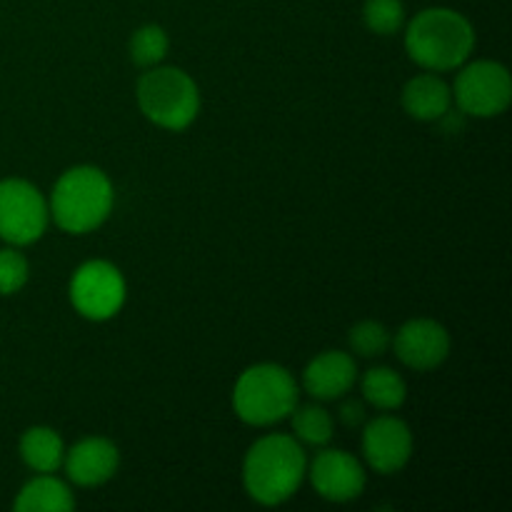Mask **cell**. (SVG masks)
Masks as SVG:
<instances>
[{
	"mask_svg": "<svg viewBox=\"0 0 512 512\" xmlns=\"http://www.w3.org/2000/svg\"><path fill=\"white\" fill-rule=\"evenodd\" d=\"M308 478V455L303 443L285 433L255 440L243 458V488L250 500L265 508L288 503Z\"/></svg>",
	"mask_w": 512,
	"mask_h": 512,
	"instance_id": "1",
	"label": "cell"
},
{
	"mask_svg": "<svg viewBox=\"0 0 512 512\" xmlns=\"http://www.w3.org/2000/svg\"><path fill=\"white\" fill-rule=\"evenodd\" d=\"M403 28L405 53L415 65L430 73L458 70L468 63L478 43L473 23L460 10L443 5L420 10Z\"/></svg>",
	"mask_w": 512,
	"mask_h": 512,
	"instance_id": "2",
	"label": "cell"
},
{
	"mask_svg": "<svg viewBox=\"0 0 512 512\" xmlns=\"http://www.w3.org/2000/svg\"><path fill=\"white\" fill-rule=\"evenodd\" d=\"M115 205L113 180L98 165H73L53 185L48 198L50 220L70 235L98 230Z\"/></svg>",
	"mask_w": 512,
	"mask_h": 512,
	"instance_id": "3",
	"label": "cell"
},
{
	"mask_svg": "<svg viewBox=\"0 0 512 512\" xmlns=\"http://www.w3.org/2000/svg\"><path fill=\"white\" fill-rule=\"evenodd\" d=\"M300 403L293 373L278 363H255L233 385V410L245 425L270 428L288 418Z\"/></svg>",
	"mask_w": 512,
	"mask_h": 512,
	"instance_id": "4",
	"label": "cell"
},
{
	"mask_svg": "<svg viewBox=\"0 0 512 512\" xmlns=\"http://www.w3.org/2000/svg\"><path fill=\"white\" fill-rule=\"evenodd\" d=\"M138 108L158 128L180 133L190 128L200 113V88L193 75L175 65L145 68L135 88Z\"/></svg>",
	"mask_w": 512,
	"mask_h": 512,
	"instance_id": "5",
	"label": "cell"
},
{
	"mask_svg": "<svg viewBox=\"0 0 512 512\" xmlns=\"http://www.w3.org/2000/svg\"><path fill=\"white\" fill-rule=\"evenodd\" d=\"M453 100L468 118H498L512 103V75L498 60H473L460 65Z\"/></svg>",
	"mask_w": 512,
	"mask_h": 512,
	"instance_id": "6",
	"label": "cell"
},
{
	"mask_svg": "<svg viewBox=\"0 0 512 512\" xmlns=\"http://www.w3.org/2000/svg\"><path fill=\"white\" fill-rule=\"evenodd\" d=\"M50 225L48 198L23 178L0 180V238L15 248L38 243Z\"/></svg>",
	"mask_w": 512,
	"mask_h": 512,
	"instance_id": "7",
	"label": "cell"
},
{
	"mask_svg": "<svg viewBox=\"0 0 512 512\" xmlns=\"http://www.w3.org/2000/svg\"><path fill=\"white\" fill-rule=\"evenodd\" d=\"M68 293L75 313L93 323H105L123 310L128 285L118 265L108 260H88L73 273Z\"/></svg>",
	"mask_w": 512,
	"mask_h": 512,
	"instance_id": "8",
	"label": "cell"
},
{
	"mask_svg": "<svg viewBox=\"0 0 512 512\" xmlns=\"http://www.w3.org/2000/svg\"><path fill=\"white\" fill-rule=\"evenodd\" d=\"M308 478L315 493L328 503H353L365 493L368 473L348 450L323 448L308 460Z\"/></svg>",
	"mask_w": 512,
	"mask_h": 512,
	"instance_id": "9",
	"label": "cell"
},
{
	"mask_svg": "<svg viewBox=\"0 0 512 512\" xmlns=\"http://www.w3.org/2000/svg\"><path fill=\"white\" fill-rule=\"evenodd\" d=\"M413 430L398 415H378L363 430V458L378 475H398L413 458Z\"/></svg>",
	"mask_w": 512,
	"mask_h": 512,
	"instance_id": "10",
	"label": "cell"
},
{
	"mask_svg": "<svg viewBox=\"0 0 512 512\" xmlns=\"http://www.w3.org/2000/svg\"><path fill=\"white\" fill-rule=\"evenodd\" d=\"M390 348L395 350L400 363L410 370H435L450 358L453 340L448 328L433 318H413L398 328Z\"/></svg>",
	"mask_w": 512,
	"mask_h": 512,
	"instance_id": "11",
	"label": "cell"
},
{
	"mask_svg": "<svg viewBox=\"0 0 512 512\" xmlns=\"http://www.w3.org/2000/svg\"><path fill=\"white\" fill-rule=\"evenodd\" d=\"M65 475L78 488H100L115 478L120 468V450L113 440L90 435L65 448Z\"/></svg>",
	"mask_w": 512,
	"mask_h": 512,
	"instance_id": "12",
	"label": "cell"
},
{
	"mask_svg": "<svg viewBox=\"0 0 512 512\" xmlns=\"http://www.w3.org/2000/svg\"><path fill=\"white\" fill-rule=\"evenodd\" d=\"M358 383V363L345 350H323L303 370V388L313 400H340Z\"/></svg>",
	"mask_w": 512,
	"mask_h": 512,
	"instance_id": "13",
	"label": "cell"
},
{
	"mask_svg": "<svg viewBox=\"0 0 512 512\" xmlns=\"http://www.w3.org/2000/svg\"><path fill=\"white\" fill-rule=\"evenodd\" d=\"M400 103H403V110L413 120L438 123L453 108V90L438 73L425 70V73L415 75L403 85Z\"/></svg>",
	"mask_w": 512,
	"mask_h": 512,
	"instance_id": "14",
	"label": "cell"
},
{
	"mask_svg": "<svg viewBox=\"0 0 512 512\" xmlns=\"http://www.w3.org/2000/svg\"><path fill=\"white\" fill-rule=\"evenodd\" d=\"M75 508V495L53 473H38L20 488L15 512H68Z\"/></svg>",
	"mask_w": 512,
	"mask_h": 512,
	"instance_id": "15",
	"label": "cell"
},
{
	"mask_svg": "<svg viewBox=\"0 0 512 512\" xmlns=\"http://www.w3.org/2000/svg\"><path fill=\"white\" fill-rule=\"evenodd\" d=\"M20 458L33 473H55L63 468L65 443L58 430L48 425H33L20 435Z\"/></svg>",
	"mask_w": 512,
	"mask_h": 512,
	"instance_id": "16",
	"label": "cell"
},
{
	"mask_svg": "<svg viewBox=\"0 0 512 512\" xmlns=\"http://www.w3.org/2000/svg\"><path fill=\"white\" fill-rule=\"evenodd\" d=\"M360 393H363L365 403L373 405L375 410L395 413L408 400V383H405V378L398 370L378 365V368H370L360 378Z\"/></svg>",
	"mask_w": 512,
	"mask_h": 512,
	"instance_id": "17",
	"label": "cell"
},
{
	"mask_svg": "<svg viewBox=\"0 0 512 512\" xmlns=\"http://www.w3.org/2000/svg\"><path fill=\"white\" fill-rule=\"evenodd\" d=\"M293 423V438L303 445H313V448H325L335 435L333 415L318 403L310 405H295L293 413L288 415Z\"/></svg>",
	"mask_w": 512,
	"mask_h": 512,
	"instance_id": "18",
	"label": "cell"
},
{
	"mask_svg": "<svg viewBox=\"0 0 512 512\" xmlns=\"http://www.w3.org/2000/svg\"><path fill=\"white\" fill-rule=\"evenodd\" d=\"M170 50V38L165 33L163 25L158 23H145L130 35L128 53L138 68H155L165 60Z\"/></svg>",
	"mask_w": 512,
	"mask_h": 512,
	"instance_id": "19",
	"label": "cell"
},
{
	"mask_svg": "<svg viewBox=\"0 0 512 512\" xmlns=\"http://www.w3.org/2000/svg\"><path fill=\"white\" fill-rule=\"evenodd\" d=\"M393 335L380 320H360L348 330V345L360 358H380L390 350Z\"/></svg>",
	"mask_w": 512,
	"mask_h": 512,
	"instance_id": "20",
	"label": "cell"
},
{
	"mask_svg": "<svg viewBox=\"0 0 512 512\" xmlns=\"http://www.w3.org/2000/svg\"><path fill=\"white\" fill-rule=\"evenodd\" d=\"M363 23L375 35H395L405 25V5L403 0H365Z\"/></svg>",
	"mask_w": 512,
	"mask_h": 512,
	"instance_id": "21",
	"label": "cell"
},
{
	"mask_svg": "<svg viewBox=\"0 0 512 512\" xmlns=\"http://www.w3.org/2000/svg\"><path fill=\"white\" fill-rule=\"evenodd\" d=\"M30 263L15 245L0 250V295H15L28 285Z\"/></svg>",
	"mask_w": 512,
	"mask_h": 512,
	"instance_id": "22",
	"label": "cell"
},
{
	"mask_svg": "<svg viewBox=\"0 0 512 512\" xmlns=\"http://www.w3.org/2000/svg\"><path fill=\"white\" fill-rule=\"evenodd\" d=\"M340 420H343L348 428H355V425H360L365 420V405L360 403V400H345V403L340 405Z\"/></svg>",
	"mask_w": 512,
	"mask_h": 512,
	"instance_id": "23",
	"label": "cell"
}]
</instances>
